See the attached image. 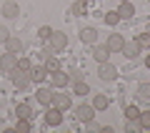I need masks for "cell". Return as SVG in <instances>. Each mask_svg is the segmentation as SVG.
Listing matches in <instances>:
<instances>
[{
	"label": "cell",
	"instance_id": "obj_1",
	"mask_svg": "<svg viewBox=\"0 0 150 133\" xmlns=\"http://www.w3.org/2000/svg\"><path fill=\"white\" fill-rule=\"evenodd\" d=\"M8 75H10L13 85H15L18 91H25L28 85L33 83V80H30V70H20V68H18V65H15V68H13L10 73H8Z\"/></svg>",
	"mask_w": 150,
	"mask_h": 133
},
{
	"label": "cell",
	"instance_id": "obj_2",
	"mask_svg": "<svg viewBox=\"0 0 150 133\" xmlns=\"http://www.w3.org/2000/svg\"><path fill=\"white\" fill-rule=\"evenodd\" d=\"M50 106L58 108V111H68V108L73 106V101H70L68 93H55V91H53V101H50Z\"/></svg>",
	"mask_w": 150,
	"mask_h": 133
},
{
	"label": "cell",
	"instance_id": "obj_3",
	"mask_svg": "<svg viewBox=\"0 0 150 133\" xmlns=\"http://www.w3.org/2000/svg\"><path fill=\"white\" fill-rule=\"evenodd\" d=\"M93 118H95V108L93 106H78L75 108V121L78 123H88Z\"/></svg>",
	"mask_w": 150,
	"mask_h": 133
},
{
	"label": "cell",
	"instance_id": "obj_4",
	"mask_svg": "<svg viewBox=\"0 0 150 133\" xmlns=\"http://www.w3.org/2000/svg\"><path fill=\"white\" fill-rule=\"evenodd\" d=\"M15 65H18V55L15 53H3L0 55V70H3V73H10Z\"/></svg>",
	"mask_w": 150,
	"mask_h": 133
},
{
	"label": "cell",
	"instance_id": "obj_5",
	"mask_svg": "<svg viewBox=\"0 0 150 133\" xmlns=\"http://www.w3.org/2000/svg\"><path fill=\"white\" fill-rule=\"evenodd\" d=\"M48 40H50V48L53 50H63L65 45H68V35L60 33V30H53V35H50Z\"/></svg>",
	"mask_w": 150,
	"mask_h": 133
},
{
	"label": "cell",
	"instance_id": "obj_6",
	"mask_svg": "<svg viewBox=\"0 0 150 133\" xmlns=\"http://www.w3.org/2000/svg\"><path fill=\"white\" fill-rule=\"evenodd\" d=\"M98 65H100L98 75H100L103 80H115V78H118V68H115L112 63H98Z\"/></svg>",
	"mask_w": 150,
	"mask_h": 133
},
{
	"label": "cell",
	"instance_id": "obj_7",
	"mask_svg": "<svg viewBox=\"0 0 150 133\" xmlns=\"http://www.w3.org/2000/svg\"><path fill=\"white\" fill-rule=\"evenodd\" d=\"M105 45L110 48V53H120V50H123V45H125V38L120 35V33H110V38H108Z\"/></svg>",
	"mask_w": 150,
	"mask_h": 133
},
{
	"label": "cell",
	"instance_id": "obj_8",
	"mask_svg": "<svg viewBox=\"0 0 150 133\" xmlns=\"http://www.w3.org/2000/svg\"><path fill=\"white\" fill-rule=\"evenodd\" d=\"M45 75H48V68H45L43 63H40V65H33V68H30V80H33V83L40 85V83L45 80Z\"/></svg>",
	"mask_w": 150,
	"mask_h": 133
},
{
	"label": "cell",
	"instance_id": "obj_9",
	"mask_svg": "<svg viewBox=\"0 0 150 133\" xmlns=\"http://www.w3.org/2000/svg\"><path fill=\"white\" fill-rule=\"evenodd\" d=\"M93 58H95V63H108L110 60V48L108 45H95L93 48Z\"/></svg>",
	"mask_w": 150,
	"mask_h": 133
},
{
	"label": "cell",
	"instance_id": "obj_10",
	"mask_svg": "<svg viewBox=\"0 0 150 133\" xmlns=\"http://www.w3.org/2000/svg\"><path fill=\"white\" fill-rule=\"evenodd\" d=\"M118 15H120V20H130V18L135 15V8H133V3H130V0H123V3H120Z\"/></svg>",
	"mask_w": 150,
	"mask_h": 133
},
{
	"label": "cell",
	"instance_id": "obj_11",
	"mask_svg": "<svg viewBox=\"0 0 150 133\" xmlns=\"http://www.w3.org/2000/svg\"><path fill=\"white\" fill-rule=\"evenodd\" d=\"M0 13H3L5 18H18V13H20V5H18V3H13V0H8V3H3Z\"/></svg>",
	"mask_w": 150,
	"mask_h": 133
},
{
	"label": "cell",
	"instance_id": "obj_12",
	"mask_svg": "<svg viewBox=\"0 0 150 133\" xmlns=\"http://www.w3.org/2000/svg\"><path fill=\"white\" fill-rule=\"evenodd\" d=\"M45 123H48V126H60V123H63V111L50 108V111L45 113Z\"/></svg>",
	"mask_w": 150,
	"mask_h": 133
},
{
	"label": "cell",
	"instance_id": "obj_13",
	"mask_svg": "<svg viewBox=\"0 0 150 133\" xmlns=\"http://www.w3.org/2000/svg\"><path fill=\"white\" fill-rule=\"evenodd\" d=\"M80 40L88 43V45H95V43H98V30H95V28H83V30H80Z\"/></svg>",
	"mask_w": 150,
	"mask_h": 133
},
{
	"label": "cell",
	"instance_id": "obj_14",
	"mask_svg": "<svg viewBox=\"0 0 150 133\" xmlns=\"http://www.w3.org/2000/svg\"><path fill=\"white\" fill-rule=\"evenodd\" d=\"M5 48H8V53H15V55H18L23 48H25V45H23V40H20V38H13V35H10V38L5 40Z\"/></svg>",
	"mask_w": 150,
	"mask_h": 133
},
{
	"label": "cell",
	"instance_id": "obj_15",
	"mask_svg": "<svg viewBox=\"0 0 150 133\" xmlns=\"http://www.w3.org/2000/svg\"><path fill=\"white\" fill-rule=\"evenodd\" d=\"M123 55H125V58H130V60H133V58H138V55H140V45H138V43H125V45H123Z\"/></svg>",
	"mask_w": 150,
	"mask_h": 133
},
{
	"label": "cell",
	"instance_id": "obj_16",
	"mask_svg": "<svg viewBox=\"0 0 150 133\" xmlns=\"http://www.w3.org/2000/svg\"><path fill=\"white\" fill-rule=\"evenodd\" d=\"M68 83H70L68 73H60V68H58V70H53V85H55V88H65Z\"/></svg>",
	"mask_w": 150,
	"mask_h": 133
},
{
	"label": "cell",
	"instance_id": "obj_17",
	"mask_svg": "<svg viewBox=\"0 0 150 133\" xmlns=\"http://www.w3.org/2000/svg\"><path fill=\"white\" fill-rule=\"evenodd\" d=\"M35 98H38V103H43V106H48V103L53 101V91H50V88H38Z\"/></svg>",
	"mask_w": 150,
	"mask_h": 133
},
{
	"label": "cell",
	"instance_id": "obj_18",
	"mask_svg": "<svg viewBox=\"0 0 150 133\" xmlns=\"http://www.w3.org/2000/svg\"><path fill=\"white\" fill-rule=\"evenodd\" d=\"M93 108H95V111H105V108H108V96L98 93V96L93 98Z\"/></svg>",
	"mask_w": 150,
	"mask_h": 133
},
{
	"label": "cell",
	"instance_id": "obj_19",
	"mask_svg": "<svg viewBox=\"0 0 150 133\" xmlns=\"http://www.w3.org/2000/svg\"><path fill=\"white\" fill-rule=\"evenodd\" d=\"M135 43L140 45V50H148L150 48V33H140V35L135 38Z\"/></svg>",
	"mask_w": 150,
	"mask_h": 133
},
{
	"label": "cell",
	"instance_id": "obj_20",
	"mask_svg": "<svg viewBox=\"0 0 150 133\" xmlns=\"http://www.w3.org/2000/svg\"><path fill=\"white\" fill-rule=\"evenodd\" d=\"M15 113H18V118H28V121H30V116H33V108L28 106V103H20Z\"/></svg>",
	"mask_w": 150,
	"mask_h": 133
},
{
	"label": "cell",
	"instance_id": "obj_21",
	"mask_svg": "<svg viewBox=\"0 0 150 133\" xmlns=\"http://www.w3.org/2000/svg\"><path fill=\"white\" fill-rule=\"evenodd\" d=\"M138 123H140V128H143V131H150V111H140Z\"/></svg>",
	"mask_w": 150,
	"mask_h": 133
},
{
	"label": "cell",
	"instance_id": "obj_22",
	"mask_svg": "<svg viewBox=\"0 0 150 133\" xmlns=\"http://www.w3.org/2000/svg\"><path fill=\"white\" fill-rule=\"evenodd\" d=\"M125 118H128V121H138L140 118V108L138 106H128L125 108Z\"/></svg>",
	"mask_w": 150,
	"mask_h": 133
},
{
	"label": "cell",
	"instance_id": "obj_23",
	"mask_svg": "<svg viewBox=\"0 0 150 133\" xmlns=\"http://www.w3.org/2000/svg\"><path fill=\"white\" fill-rule=\"evenodd\" d=\"M15 133H30V121H28V118H18Z\"/></svg>",
	"mask_w": 150,
	"mask_h": 133
},
{
	"label": "cell",
	"instance_id": "obj_24",
	"mask_svg": "<svg viewBox=\"0 0 150 133\" xmlns=\"http://www.w3.org/2000/svg\"><path fill=\"white\" fill-rule=\"evenodd\" d=\"M138 98H143V101H148V98H150V83H140V88H138Z\"/></svg>",
	"mask_w": 150,
	"mask_h": 133
},
{
	"label": "cell",
	"instance_id": "obj_25",
	"mask_svg": "<svg viewBox=\"0 0 150 133\" xmlns=\"http://www.w3.org/2000/svg\"><path fill=\"white\" fill-rule=\"evenodd\" d=\"M75 93H78V96H88V93H90V88H88V83L85 80H80V83H75V88H73Z\"/></svg>",
	"mask_w": 150,
	"mask_h": 133
},
{
	"label": "cell",
	"instance_id": "obj_26",
	"mask_svg": "<svg viewBox=\"0 0 150 133\" xmlns=\"http://www.w3.org/2000/svg\"><path fill=\"white\" fill-rule=\"evenodd\" d=\"M68 78L73 80V83H80V80L85 78V73H83V70H78V68H73V70L68 73Z\"/></svg>",
	"mask_w": 150,
	"mask_h": 133
},
{
	"label": "cell",
	"instance_id": "obj_27",
	"mask_svg": "<svg viewBox=\"0 0 150 133\" xmlns=\"http://www.w3.org/2000/svg\"><path fill=\"white\" fill-rule=\"evenodd\" d=\"M70 13H73V15H85V3H80V0H78V3H73Z\"/></svg>",
	"mask_w": 150,
	"mask_h": 133
},
{
	"label": "cell",
	"instance_id": "obj_28",
	"mask_svg": "<svg viewBox=\"0 0 150 133\" xmlns=\"http://www.w3.org/2000/svg\"><path fill=\"white\" fill-rule=\"evenodd\" d=\"M105 23H108V25H118V23H120L118 10H115V13H108V15H105Z\"/></svg>",
	"mask_w": 150,
	"mask_h": 133
},
{
	"label": "cell",
	"instance_id": "obj_29",
	"mask_svg": "<svg viewBox=\"0 0 150 133\" xmlns=\"http://www.w3.org/2000/svg\"><path fill=\"white\" fill-rule=\"evenodd\" d=\"M45 68H48V73H53V70H58V68H60V63L53 58V55H50V58L45 60Z\"/></svg>",
	"mask_w": 150,
	"mask_h": 133
},
{
	"label": "cell",
	"instance_id": "obj_30",
	"mask_svg": "<svg viewBox=\"0 0 150 133\" xmlns=\"http://www.w3.org/2000/svg\"><path fill=\"white\" fill-rule=\"evenodd\" d=\"M38 35L43 38V40H48V38L53 35V28H50V25H43V28H40V30H38Z\"/></svg>",
	"mask_w": 150,
	"mask_h": 133
},
{
	"label": "cell",
	"instance_id": "obj_31",
	"mask_svg": "<svg viewBox=\"0 0 150 133\" xmlns=\"http://www.w3.org/2000/svg\"><path fill=\"white\" fill-rule=\"evenodd\" d=\"M125 131H128V133H135V131H143V128H140V123H138V121H128Z\"/></svg>",
	"mask_w": 150,
	"mask_h": 133
},
{
	"label": "cell",
	"instance_id": "obj_32",
	"mask_svg": "<svg viewBox=\"0 0 150 133\" xmlns=\"http://www.w3.org/2000/svg\"><path fill=\"white\" fill-rule=\"evenodd\" d=\"M50 55H53V48H50V45H48V48H43V50H40V63H45Z\"/></svg>",
	"mask_w": 150,
	"mask_h": 133
},
{
	"label": "cell",
	"instance_id": "obj_33",
	"mask_svg": "<svg viewBox=\"0 0 150 133\" xmlns=\"http://www.w3.org/2000/svg\"><path fill=\"white\" fill-rule=\"evenodd\" d=\"M18 68H20V70H30V68H33V63H30L28 58H20V60H18Z\"/></svg>",
	"mask_w": 150,
	"mask_h": 133
},
{
	"label": "cell",
	"instance_id": "obj_34",
	"mask_svg": "<svg viewBox=\"0 0 150 133\" xmlns=\"http://www.w3.org/2000/svg\"><path fill=\"white\" fill-rule=\"evenodd\" d=\"M8 38H10V30H8L5 25H0V43H5Z\"/></svg>",
	"mask_w": 150,
	"mask_h": 133
},
{
	"label": "cell",
	"instance_id": "obj_35",
	"mask_svg": "<svg viewBox=\"0 0 150 133\" xmlns=\"http://www.w3.org/2000/svg\"><path fill=\"white\" fill-rule=\"evenodd\" d=\"M88 131H90V133H98V131H100V126H98L95 121H88Z\"/></svg>",
	"mask_w": 150,
	"mask_h": 133
},
{
	"label": "cell",
	"instance_id": "obj_36",
	"mask_svg": "<svg viewBox=\"0 0 150 133\" xmlns=\"http://www.w3.org/2000/svg\"><path fill=\"white\" fill-rule=\"evenodd\" d=\"M145 68H150V53L145 55Z\"/></svg>",
	"mask_w": 150,
	"mask_h": 133
},
{
	"label": "cell",
	"instance_id": "obj_37",
	"mask_svg": "<svg viewBox=\"0 0 150 133\" xmlns=\"http://www.w3.org/2000/svg\"><path fill=\"white\" fill-rule=\"evenodd\" d=\"M145 33H150V23H148V28H145Z\"/></svg>",
	"mask_w": 150,
	"mask_h": 133
},
{
	"label": "cell",
	"instance_id": "obj_38",
	"mask_svg": "<svg viewBox=\"0 0 150 133\" xmlns=\"http://www.w3.org/2000/svg\"><path fill=\"white\" fill-rule=\"evenodd\" d=\"M0 73H3V70H0Z\"/></svg>",
	"mask_w": 150,
	"mask_h": 133
},
{
	"label": "cell",
	"instance_id": "obj_39",
	"mask_svg": "<svg viewBox=\"0 0 150 133\" xmlns=\"http://www.w3.org/2000/svg\"><path fill=\"white\" fill-rule=\"evenodd\" d=\"M88 3H90V0H88Z\"/></svg>",
	"mask_w": 150,
	"mask_h": 133
},
{
	"label": "cell",
	"instance_id": "obj_40",
	"mask_svg": "<svg viewBox=\"0 0 150 133\" xmlns=\"http://www.w3.org/2000/svg\"><path fill=\"white\" fill-rule=\"evenodd\" d=\"M120 3H123V0H120Z\"/></svg>",
	"mask_w": 150,
	"mask_h": 133
}]
</instances>
